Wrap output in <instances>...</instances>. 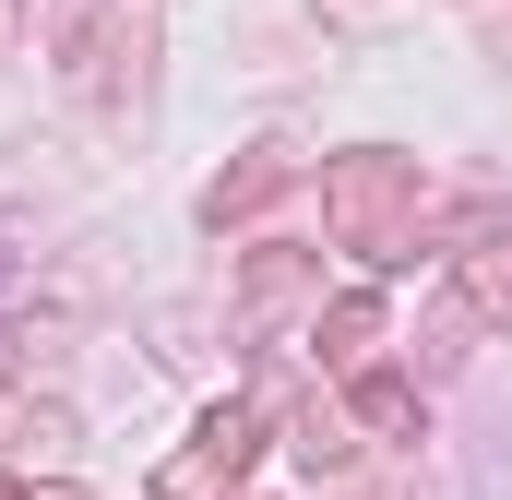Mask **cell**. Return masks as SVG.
Masks as SVG:
<instances>
[{"label": "cell", "instance_id": "3", "mask_svg": "<svg viewBox=\"0 0 512 500\" xmlns=\"http://www.w3.org/2000/svg\"><path fill=\"white\" fill-rule=\"evenodd\" d=\"M274 191H286V155L262 143V155H251V167H239V179H215V191H203V215L227 227V215H251V203H274Z\"/></svg>", "mask_w": 512, "mask_h": 500}, {"label": "cell", "instance_id": "1", "mask_svg": "<svg viewBox=\"0 0 512 500\" xmlns=\"http://www.w3.org/2000/svg\"><path fill=\"white\" fill-rule=\"evenodd\" d=\"M251 441H262V417H251V405H215V417H203V453L167 477V500H191L203 477H239V465H251Z\"/></svg>", "mask_w": 512, "mask_h": 500}, {"label": "cell", "instance_id": "2", "mask_svg": "<svg viewBox=\"0 0 512 500\" xmlns=\"http://www.w3.org/2000/svg\"><path fill=\"white\" fill-rule=\"evenodd\" d=\"M393 191H405V167H393V155H370V167H346V179H334V215H346V239H370V227H382V203Z\"/></svg>", "mask_w": 512, "mask_h": 500}, {"label": "cell", "instance_id": "4", "mask_svg": "<svg viewBox=\"0 0 512 500\" xmlns=\"http://www.w3.org/2000/svg\"><path fill=\"white\" fill-rule=\"evenodd\" d=\"M0 500H12V489H0Z\"/></svg>", "mask_w": 512, "mask_h": 500}]
</instances>
